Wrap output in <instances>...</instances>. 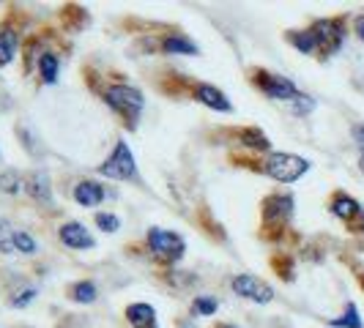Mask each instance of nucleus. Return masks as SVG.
Masks as SVG:
<instances>
[{
	"label": "nucleus",
	"mask_w": 364,
	"mask_h": 328,
	"mask_svg": "<svg viewBox=\"0 0 364 328\" xmlns=\"http://www.w3.org/2000/svg\"><path fill=\"white\" fill-rule=\"evenodd\" d=\"M105 104H107L112 112H118L124 118L127 126H137V118L146 107V96L132 88V85H109L105 91Z\"/></svg>",
	"instance_id": "1"
},
{
	"label": "nucleus",
	"mask_w": 364,
	"mask_h": 328,
	"mask_svg": "<svg viewBox=\"0 0 364 328\" xmlns=\"http://www.w3.org/2000/svg\"><path fill=\"white\" fill-rule=\"evenodd\" d=\"M263 170H266V175H272L274 181L293 183L310 170V162L301 159V156H293V153H272L263 164Z\"/></svg>",
	"instance_id": "2"
},
{
	"label": "nucleus",
	"mask_w": 364,
	"mask_h": 328,
	"mask_svg": "<svg viewBox=\"0 0 364 328\" xmlns=\"http://www.w3.org/2000/svg\"><path fill=\"white\" fill-rule=\"evenodd\" d=\"M99 173L105 178H112V181H129V178H134V173H137L134 153L129 151V146L124 140H118L115 151L105 159V164H99Z\"/></svg>",
	"instance_id": "3"
},
{
	"label": "nucleus",
	"mask_w": 364,
	"mask_h": 328,
	"mask_svg": "<svg viewBox=\"0 0 364 328\" xmlns=\"http://www.w3.org/2000/svg\"><path fill=\"white\" fill-rule=\"evenodd\" d=\"M148 246L151 252L159 257V260H167V263H178L186 252V244L178 233H170V230H162V227H151L148 230Z\"/></svg>",
	"instance_id": "4"
},
{
	"label": "nucleus",
	"mask_w": 364,
	"mask_h": 328,
	"mask_svg": "<svg viewBox=\"0 0 364 328\" xmlns=\"http://www.w3.org/2000/svg\"><path fill=\"white\" fill-rule=\"evenodd\" d=\"M252 82H255L260 91L266 93L269 99H277V102H293V99H299L301 91L293 85L288 77H279V74H272L266 72V69H257L252 74Z\"/></svg>",
	"instance_id": "5"
},
{
	"label": "nucleus",
	"mask_w": 364,
	"mask_h": 328,
	"mask_svg": "<svg viewBox=\"0 0 364 328\" xmlns=\"http://www.w3.org/2000/svg\"><path fill=\"white\" fill-rule=\"evenodd\" d=\"M315 41H318V50L323 55L337 53L343 47V38H346V25L343 19H318L310 28Z\"/></svg>",
	"instance_id": "6"
},
{
	"label": "nucleus",
	"mask_w": 364,
	"mask_h": 328,
	"mask_svg": "<svg viewBox=\"0 0 364 328\" xmlns=\"http://www.w3.org/2000/svg\"><path fill=\"white\" fill-rule=\"evenodd\" d=\"M230 288H233L236 295L250 298V301H255V304H269V301H274L272 285H266L263 279H257V276H252V273H241V276H236V279L230 282Z\"/></svg>",
	"instance_id": "7"
},
{
	"label": "nucleus",
	"mask_w": 364,
	"mask_h": 328,
	"mask_svg": "<svg viewBox=\"0 0 364 328\" xmlns=\"http://www.w3.org/2000/svg\"><path fill=\"white\" fill-rule=\"evenodd\" d=\"M58 238H60L69 249H93V246H96L93 236L85 230V224H80V222H63L60 230H58Z\"/></svg>",
	"instance_id": "8"
},
{
	"label": "nucleus",
	"mask_w": 364,
	"mask_h": 328,
	"mask_svg": "<svg viewBox=\"0 0 364 328\" xmlns=\"http://www.w3.org/2000/svg\"><path fill=\"white\" fill-rule=\"evenodd\" d=\"M331 214L337 219H343L346 224H350L353 227V222L359 219L364 224V211H362V205L353 200V197H348L346 192H337L334 197H331Z\"/></svg>",
	"instance_id": "9"
},
{
	"label": "nucleus",
	"mask_w": 364,
	"mask_h": 328,
	"mask_svg": "<svg viewBox=\"0 0 364 328\" xmlns=\"http://www.w3.org/2000/svg\"><path fill=\"white\" fill-rule=\"evenodd\" d=\"M195 99L205 104V107L217 109V112H233V104H230V99L225 96V91H219L214 85H208V82H200L198 88H195Z\"/></svg>",
	"instance_id": "10"
},
{
	"label": "nucleus",
	"mask_w": 364,
	"mask_h": 328,
	"mask_svg": "<svg viewBox=\"0 0 364 328\" xmlns=\"http://www.w3.org/2000/svg\"><path fill=\"white\" fill-rule=\"evenodd\" d=\"M293 214V197L291 195H272L263 202V219L266 222H285Z\"/></svg>",
	"instance_id": "11"
},
{
	"label": "nucleus",
	"mask_w": 364,
	"mask_h": 328,
	"mask_svg": "<svg viewBox=\"0 0 364 328\" xmlns=\"http://www.w3.org/2000/svg\"><path fill=\"white\" fill-rule=\"evenodd\" d=\"M74 200L80 202L82 208H93L105 200V186L96 181H80L74 186Z\"/></svg>",
	"instance_id": "12"
},
{
	"label": "nucleus",
	"mask_w": 364,
	"mask_h": 328,
	"mask_svg": "<svg viewBox=\"0 0 364 328\" xmlns=\"http://www.w3.org/2000/svg\"><path fill=\"white\" fill-rule=\"evenodd\" d=\"M127 320L132 328H156V310L151 304H132L127 307Z\"/></svg>",
	"instance_id": "13"
},
{
	"label": "nucleus",
	"mask_w": 364,
	"mask_h": 328,
	"mask_svg": "<svg viewBox=\"0 0 364 328\" xmlns=\"http://www.w3.org/2000/svg\"><path fill=\"white\" fill-rule=\"evenodd\" d=\"M25 189H28V195L38 202H53V186H50V175L47 173H33L28 181H25Z\"/></svg>",
	"instance_id": "14"
},
{
	"label": "nucleus",
	"mask_w": 364,
	"mask_h": 328,
	"mask_svg": "<svg viewBox=\"0 0 364 328\" xmlns=\"http://www.w3.org/2000/svg\"><path fill=\"white\" fill-rule=\"evenodd\" d=\"M17 44H19L17 31H14L11 25H3V28H0V66H9V63L14 60Z\"/></svg>",
	"instance_id": "15"
},
{
	"label": "nucleus",
	"mask_w": 364,
	"mask_h": 328,
	"mask_svg": "<svg viewBox=\"0 0 364 328\" xmlns=\"http://www.w3.org/2000/svg\"><path fill=\"white\" fill-rule=\"evenodd\" d=\"M162 50L167 55H198L200 53V47H198L195 41H189L186 36H181V33H170V36L162 41Z\"/></svg>",
	"instance_id": "16"
},
{
	"label": "nucleus",
	"mask_w": 364,
	"mask_h": 328,
	"mask_svg": "<svg viewBox=\"0 0 364 328\" xmlns=\"http://www.w3.org/2000/svg\"><path fill=\"white\" fill-rule=\"evenodd\" d=\"M58 69H60V60H58V55L55 53L38 55V74H41V80H44L47 85H55V80H58Z\"/></svg>",
	"instance_id": "17"
},
{
	"label": "nucleus",
	"mask_w": 364,
	"mask_h": 328,
	"mask_svg": "<svg viewBox=\"0 0 364 328\" xmlns=\"http://www.w3.org/2000/svg\"><path fill=\"white\" fill-rule=\"evenodd\" d=\"M288 41H291L301 55L318 53V41L312 36V31H288Z\"/></svg>",
	"instance_id": "18"
},
{
	"label": "nucleus",
	"mask_w": 364,
	"mask_h": 328,
	"mask_svg": "<svg viewBox=\"0 0 364 328\" xmlns=\"http://www.w3.org/2000/svg\"><path fill=\"white\" fill-rule=\"evenodd\" d=\"M17 230L11 227L9 219H0V252L3 255H17V244H14Z\"/></svg>",
	"instance_id": "19"
},
{
	"label": "nucleus",
	"mask_w": 364,
	"mask_h": 328,
	"mask_svg": "<svg viewBox=\"0 0 364 328\" xmlns=\"http://www.w3.org/2000/svg\"><path fill=\"white\" fill-rule=\"evenodd\" d=\"M69 298L77 304H93L96 301V285L93 282H77L69 288Z\"/></svg>",
	"instance_id": "20"
},
{
	"label": "nucleus",
	"mask_w": 364,
	"mask_h": 328,
	"mask_svg": "<svg viewBox=\"0 0 364 328\" xmlns=\"http://www.w3.org/2000/svg\"><path fill=\"white\" fill-rule=\"evenodd\" d=\"M241 143H247L250 148H255V151H269V137L260 131V129H244L241 131Z\"/></svg>",
	"instance_id": "21"
},
{
	"label": "nucleus",
	"mask_w": 364,
	"mask_h": 328,
	"mask_svg": "<svg viewBox=\"0 0 364 328\" xmlns=\"http://www.w3.org/2000/svg\"><path fill=\"white\" fill-rule=\"evenodd\" d=\"M331 326H337V328H362V317H359L356 304H348L346 315H343V317H334V320H331Z\"/></svg>",
	"instance_id": "22"
},
{
	"label": "nucleus",
	"mask_w": 364,
	"mask_h": 328,
	"mask_svg": "<svg viewBox=\"0 0 364 328\" xmlns=\"http://www.w3.org/2000/svg\"><path fill=\"white\" fill-rule=\"evenodd\" d=\"M19 186H22V178H19L17 170H6V173L0 175V192H6V195H17Z\"/></svg>",
	"instance_id": "23"
},
{
	"label": "nucleus",
	"mask_w": 364,
	"mask_h": 328,
	"mask_svg": "<svg viewBox=\"0 0 364 328\" xmlns=\"http://www.w3.org/2000/svg\"><path fill=\"white\" fill-rule=\"evenodd\" d=\"M14 244H17V252H22V255H36V238L31 236V233H25V230H17V236H14Z\"/></svg>",
	"instance_id": "24"
},
{
	"label": "nucleus",
	"mask_w": 364,
	"mask_h": 328,
	"mask_svg": "<svg viewBox=\"0 0 364 328\" xmlns=\"http://www.w3.org/2000/svg\"><path fill=\"white\" fill-rule=\"evenodd\" d=\"M96 224L105 230V233H118L121 230V219L115 217V214H96Z\"/></svg>",
	"instance_id": "25"
},
{
	"label": "nucleus",
	"mask_w": 364,
	"mask_h": 328,
	"mask_svg": "<svg viewBox=\"0 0 364 328\" xmlns=\"http://www.w3.org/2000/svg\"><path fill=\"white\" fill-rule=\"evenodd\" d=\"M217 301L214 298H208V295H198L195 298V304H192V310L198 312V315H203V317H208V315H214L217 312Z\"/></svg>",
	"instance_id": "26"
},
{
	"label": "nucleus",
	"mask_w": 364,
	"mask_h": 328,
	"mask_svg": "<svg viewBox=\"0 0 364 328\" xmlns=\"http://www.w3.org/2000/svg\"><path fill=\"white\" fill-rule=\"evenodd\" d=\"M33 298H36V288H25V290H19L11 295V307H17V310H25L28 304H33Z\"/></svg>",
	"instance_id": "27"
},
{
	"label": "nucleus",
	"mask_w": 364,
	"mask_h": 328,
	"mask_svg": "<svg viewBox=\"0 0 364 328\" xmlns=\"http://www.w3.org/2000/svg\"><path fill=\"white\" fill-rule=\"evenodd\" d=\"M291 109L296 112V115H307V112H312V109H315V102H312L310 96H304V93H301L299 99H293V102H291Z\"/></svg>",
	"instance_id": "28"
},
{
	"label": "nucleus",
	"mask_w": 364,
	"mask_h": 328,
	"mask_svg": "<svg viewBox=\"0 0 364 328\" xmlns=\"http://www.w3.org/2000/svg\"><path fill=\"white\" fill-rule=\"evenodd\" d=\"M350 131H353V140H356V143L364 148V124H356V126L350 129Z\"/></svg>",
	"instance_id": "29"
},
{
	"label": "nucleus",
	"mask_w": 364,
	"mask_h": 328,
	"mask_svg": "<svg viewBox=\"0 0 364 328\" xmlns=\"http://www.w3.org/2000/svg\"><path fill=\"white\" fill-rule=\"evenodd\" d=\"M356 36H359L364 41V17L356 19Z\"/></svg>",
	"instance_id": "30"
},
{
	"label": "nucleus",
	"mask_w": 364,
	"mask_h": 328,
	"mask_svg": "<svg viewBox=\"0 0 364 328\" xmlns=\"http://www.w3.org/2000/svg\"><path fill=\"white\" fill-rule=\"evenodd\" d=\"M217 328H236V326H230V323H219Z\"/></svg>",
	"instance_id": "31"
},
{
	"label": "nucleus",
	"mask_w": 364,
	"mask_h": 328,
	"mask_svg": "<svg viewBox=\"0 0 364 328\" xmlns=\"http://www.w3.org/2000/svg\"><path fill=\"white\" fill-rule=\"evenodd\" d=\"M359 164H362V170H364V151H362V159H359Z\"/></svg>",
	"instance_id": "32"
}]
</instances>
